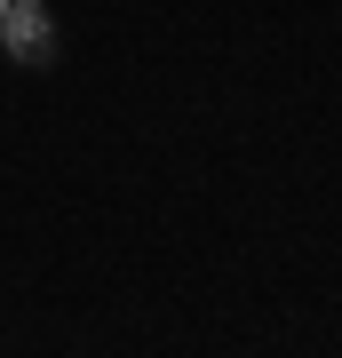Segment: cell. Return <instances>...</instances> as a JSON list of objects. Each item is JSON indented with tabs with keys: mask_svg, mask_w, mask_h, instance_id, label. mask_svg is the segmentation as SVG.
Instances as JSON below:
<instances>
[{
	"mask_svg": "<svg viewBox=\"0 0 342 358\" xmlns=\"http://www.w3.org/2000/svg\"><path fill=\"white\" fill-rule=\"evenodd\" d=\"M0 48H8L16 64H48L56 32H48V16H40L32 0H8V16H0Z\"/></svg>",
	"mask_w": 342,
	"mask_h": 358,
	"instance_id": "6da1fadb",
	"label": "cell"
},
{
	"mask_svg": "<svg viewBox=\"0 0 342 358\" xmlns=\"http://www.w3.org/2000/svg\"><path fill=\"white\" fill-rule=\"evenodd\" d=\"M32 8H48V0H32Z\"/></svg>",
	"mask_w": 342,
	"mask_h": 358,
	"instance_id": "7a4b0ae2",
	"label": "cell"
},
{
	"mask_svg": "<svg viewBox=\"0 0 342 358\" xmlns=\"http://www.w3.org/2000/svg\"><path fill=\"white\" fill-rule=\"evenodd\" d=\"M0 16H8V0H0Z\"/></svg>",
	"mask_w": 342,
	"mask_h": 358,
	"instance_id": "3957f363",
	"label": "cell"
}]
</instances>
